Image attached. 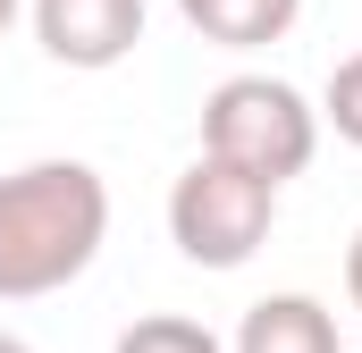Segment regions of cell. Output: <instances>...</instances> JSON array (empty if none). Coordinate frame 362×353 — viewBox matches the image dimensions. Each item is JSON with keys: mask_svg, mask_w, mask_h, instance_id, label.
<instances>
[{"mask_svg": "<svg viewBox=\"0 0 362 353\" xmlns=\"http://www.w3.org/2000/svg\"><path fill=\"white\" fill-rule=\"evenodd\" d=\"M110 244V185L93 160H25L0 176V303L76 286Z\"/></svg>", "mask_w": 362, "mask_h": 353, "instance_id": "1", "label": "cell"}, {"mask_svg": "<svg viewBox=\"0 0 362 353\" xmlns=\"http://www.w3.org/2000/svg\"><path fill=\"white\" fill-rule=\"evenodd\" d=\"M202 152L245 169V176H262V185H286L320 152V109L286 76H228L202 101Z\"/></svg>", "mask_w": 362, "mask_h": 353, "instance_id": "2", "label": "cell"}, {"mask_svg": "<svg viewBox=\"0 0 362 353\" xmlns=\"http://www.w3.org/2000/svg\"><path fill=\"white\" fill-rule=\"evenodd\" d=\"M270 219H278V185L228 169L211 152L169 185V244L194 269H245L270 244Z\"/></svg>", "mask_w": 362, "mask_h": 353, "instance_id": "3", "label": "cell"}, {"mask_svg": "<svg viewBox=\"0 0 362 353\" xmlns=\"http://www.w3.org/2000/svg\"><path fill=\"white\" fill-rule=\"evenodd\" d=\"M34 42L59 68L101 76L144 42V0H34Z\"/></svg>", "mask_w": 362, "mask_h": 353, "instance_id": "4", "label": "cell"}, {"mask_svg": "<svg viewBox=\"0 0 362 353\" xmlns=\"http://www.w3.org/2000/svg\"><path fill=\"white\" fill-rule=\"evenodd\" d=\"M228 353H346V345H337V311L320 294H262Z\"/></svg>", "mask_w": 362, "mask_h": 353, "instance_id": "5", "label": "cell"}, {"mask_svg": "<svg viewBox=\"0 0 362 353\" xmlns=\"http://www.w3.org/2000/svg\"><path fill=\"white\" fill-rule=\"evenodd\" d=\"M177 17L219 51H262V42H286L303 0H177Z\"/></svg>", "mask_w": 362, "mask_h": 353, "instance_id": "6", "label": "cell"}, {"mask_svg": "<svg viewBox=\"0 0 362 353\" xmlns=\"http://www.w3.org/2000/svg\"><path fill=\"white\" fill-rule=\"evenodd\" d=\"M110 353H228L202 320H185V311H152V320H135V328H118V345Z\"/></svg>", "mask_w": 362, "mask_h": 353, "instance_id": "7", "label": "cell"}, {"mask_svg": "<svg viewBox=\"0 0 362 353\" xmlns=\"http://www.w3.org/2000/svg\"><path fill=\"white\" fill-rule=\"evenodd\" d=\"M320 118L337 126V143H354V152H362V51H354V59H337V76H329V92H320Z\"/></svg>", "mask_w": 362, "mask_h": 353, "instance_id": "8", "label": "cell"}, {"mask_svg": "<svg viewBox=\"0 0 362 353\" xmlns=\"http://www.w3.org/2000/svg\"><path fill=\"white\" fill-rule=\"evenodd\" d=\"M346 294H354V311H362V227H354V244H346Z\"/></svg>", "mask_w": 362, "mask_h": 353, "instance_id": "9", "label": "cell"}, {"mask_svg": "<svg viewBox=\"0 0 362 353\" xmlns=\"http://www.w3.org/2000/svg\"><path fill=\"white\" fill-rule=\"evenodd\" d=\"M0 353H34V345H25V337H17V328H0Z\"/></svg>", "mask_w": 362, "mask_h": 353, "instance_id": "10", "label": "cell"}, {"mask_svg": "<svg viewBox=\"0 0 362 353\" xmlns=\"http://www.w3.org/2000/svg\"><path fill=\"white\" fill-rule=\"evenodd\" d=\"M17 8H25V0H0V34H8V17H17Z\"/></svg>", "mask_w": 362, "mask_h": 353, "instance_id": "11", "label": "cell"}]
</instances>
